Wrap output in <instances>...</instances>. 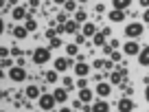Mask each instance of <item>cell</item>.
<instances>
[{
    "mask_svg": "<svg viewBox=\"0 0 149 112\" xmlns=\"http://www.w3.org/2000/svg\"><path fill=\"white\" fill-rule=\"evenodd\" d=\"M37 103H40V110H46V112H51L53 108H55L57 99H55V94H53V92H42V97L37 99Z\"/></svg>",
    "mask_w": 149,
    "mask_h": 112,
    "instance_id": "1",
    "label": "cell"
},
{
    "mask_svg": "<svg viewBox=\"0 0 149 112\" xmlns=\"http://www.w3.org/2000/svg\"><path fill=\"white\" fill-rule=\"evenodd\" d=\"M31 60L35 62L37 66H42V64H46V62L51 60V48H44V46L35 48V51H33V55H31Z\"/></svg>",
    "mask_w": 149,
    "mask_h": 112,
    "instance_id": "2",
    "label": "cell"
},
{
    "mask_svg": "<svg viewBox=\"0 0 149 112\" xmlns=\"http://www.w3.org/2000/svg\"><path fill=\"white\" fill-rule=\"evenodd\" d=\"M143 31H145V24H143V22H130V24L125 27V35L132 37V40L140 37V35H143Z\"/></svg>",
    "mask_w": 149,
    "mask_h": 112,
    "instance_id": "3",
    "label": "cell"
},
{
    "mask_svg": "<svg viewBox=\"0 0 149 112\" xmlns=\"http://www.w3.org/2000/svg\"><path fill=\"white\" fill-rule=\"evenodd\" d=\"M29 75L26 70H24V66H13V68H9V79L13 81V84H20V81H24Z\"/></svg>",
    "mask_w": 149,
    "mask_h": 112,
    "instance_id": "4",
    "label": "cell"
},
{
    "mask_svg": "<svg viewBox=\"0 0 149 112\" xmlns=\"http://www.w3.org/2000/svg\"><path fill=\"white\" fill-rule=\"evenodd\" d=\"M140 51H143V48H140V46H138V42H134V40H130V42L123 46V53H125V55H130V57L138 55Z\"/></svg>",
    "mask_w": 149,
    "mask_h": 112,
    "instance_id": "5",
    "label": "cell"
},
{
    "mask_svg": "<svg viewBox=\"0 0 149 112\" xmlns=\"http://www.w3.org/2000/svg\"><path fill=\"white\" fill-rule=\"evenodd\" d=\"M116 106H118V112H134V110H136V103H134V101H132V99H130V97H125V99H121V101H118V103H116Z\"/></svg>",
    "mask_w": 149,
    "mask_h": 112,
    "instance_id": "6",
    "label": "cell"
},
{
    "mask_svg": "<svg viewBox=\"0 0 149 112\" xmlns=\"http://www.w3.org/2000/svg\"><path fill=\"white\" fill-rule=\"evenodd\" d=\"M70 66H72V62H70L68 57H57V60H55V70H57V73H66Z\"/></svg>",
    "mask_w": 149,
    "mask_h": 112,
    "instance_id": "7",
    "label": "cell"
},
{
    "mask_svg": "<svg viewBox=\"0 0 149 112\" xmlns=\"http://www.w3.org/2000/svg\"><path fill=\"white\" fill-rule=\"evenodd\" d=\"M24 94H26L29 99H40L42 97V88H37V86H26V88H24Z\"/></svg>",
    "mask_w": 149,
    "mask_h": 112,
    "instance_id": "8",
    "label": "cell"
},
{
    "mask_svg": "<svg viewBox=\"0 0 149 112\" xmlns=\"http://www.w3.org/2000/svg\"><path fill=\"white\" fill-rule=\"evenodd\" d=\"M110 92H112L110 84H103V81H99V86H97V94H99V99H105V97H110Z\"/></svg>",
    "mask_w": 149,
    "mask_h": 112,
    "instance_id": "9",
    "label": "cell"
},
{
    "mask_svg": "<svg viewBox=\"0 0 149 112\" xmlns=\"http://www.w3.org/2000/svg\"><path fill=\"white\" fill-rule=\"evenodd\" d=\"M88 73H90V66L86 64V62H77V64H74V75H79V77H86Z\"/></svg>",
    "mask_w": 149,
    "mask_h": 112,
    "instance_id": "10",
    "label": "cell"
},
{
    "mask_svg": "<svg viewBox=\"0 0 149 112\" xmlns=\"http://www.w3.org/2000/svg\"><path fill=\"white\" fill-rule=\"evenodd\" d=\"M138 64L140 66H149V46H145L143 51L138 53Z\"/></svg>",
    "mask_w": 149,
    "mask_h": 112,
    "instance_id": "11",
    "label": "cell"
},
{
    "mask_svg": "<svg viewBox=\"0 0 149 112\" xmlns=\"http://www.w3.org/2000/svg\"><path fill=\"white\" fill-rule=\"evenodd\" d=\"M11 33H13L18 40H24V37L29 35V29L26 27H13V29H11Z\"/></svg>",
    "mask_w": 149,
    "mask_h": 112,
    "instance_id": "12",
    "label": "cell"
},
{
    "mask_svg": "<svg viewBox=\"0 0 149 112\" xmlns=\"http://www.w3.org/2000/svg\"><path fill=\"white\" fill-rule=\"evenodd\" d=\"M92 112H110V103H107V101H101V99H99V101L92 106Z\"/></svg>",
    "mask_w": 149,
    "mask_h": 112,
    "instance_id": "13",
    "label": "cell"
},
{
    "mask_svg": "<svg viewBox=\"0 0 149 112\" xmlns=\"http://www.w3.org/2000/svg\"><path fill=\"white\" fill-rule=\"evenodd\" d=\"M53 94H55L57 103H66V99H68V92H66V88H57V90H53Z\"/></svg>",
    "mask_w": 149,
    "mask_h": 112,
    "instance_id": "14",
    "label": "cell"
},
{
    "mask_svg": "<svg viewBox=\"0 0 149 112\" xmlns=\"http://www.w3.org/2000/svg\"><path fill=\"white\" fill-rule=\"evenodd\" d=\"M92 97H94V92H92V90H88V88H81L79 99H81L84 103H90V101H92Z\"/></svg>",
    "mask_w": 149,
    "mask_h": 112,
    "instance_id": "15",
    "label": "cell"
},
{
    "mask_svg": "<svg viewBox=\"0 0 149 112\" xmlns=\"http://www.w3.org/2000/svg\"><path fill=\"white\" fill-rule=\"evenodd\" d=\"M84 35L86 37H94V35H97V27H94L92 22H86L84 24Z\"/></svg>",
    "mask_w": 149,
    "mask_h": 112,
    "instance_id": "16",
    "label": "cell"
},
{
    "mask_svg": "<svg viewBox=\"0 0 149 112\" xmlns=\"http://www.w3.org/2000/svg\"><path fill=\"white\" fill-rule=\"evenodd\" d=\"M26 9L24 7H13V20H26Z\"/></svg>",
    "mask_w": 149,
    "mask_h": 112,
    "instance_id": "17",
    "label": "cell"
},
{
    "mask_svg": "<svg viewBox=\"0 0 149 112\" xmlns=\"http://www.w3.org/2000/svg\"><path fill=\"white\" fill-rule=\"evenodd\" d=\"M112 5H114V9H118V11H125L127 7L132 5V0H112Z\"/></svg>",
    "mask_w": 149,
    "mask_h": 112,
    "instance_id": "18",
    "label": "cell"
},
{
    "mask_svg": "<svg viewBox=\"0 0 149 112\" xmlns=\"http://www.w3.org/2000/svg\"><path fill=\"white\" fill-rule=\"evenodd\" d=\"M110 20H112V22H123V20H125V11L114 9V11L110 13Z\"/></svg>",
    "mask_w": 149,
    "mask_h": 112,
    "instance_id": "19",
    "label": "cell"
},
{
    "mask_svg": "<svg viewBox=\"0 0 149 112\" xmlns=\"http://www.w3.org/2000/svg\"><path fill=\"white\" fill-rule=\"evenodd\" d=\"M79 31V22L77 20H68L66 22V33H77Z\"/></svg>",
    "mask_w": 149,
    "mask_h": 112,
    "instance_id": "20",
    "label": "cell"
},
{
    "mask_svg": "<svg viewBox=\"0 0 149 112\" xmlns=\"http://www.w3.org/2000/svg\"><path fill=\"white\" fill-rule=\"evenodd\" d=\"M57 75H59V73H57V70H48V73H44V79H46L48 84H55V81L59 79Z\"/></svg>",
    "mask_w": 149,
    "mask_h": 112,
    "instance_id": "21",
    "label": "cell"
},
{
    "mask_svg": "<svg viewBox=\"0 0 149 112\" xmlns=\"http://www.w3.org/2000/svg\"><path fill=\"white\" fill-rule=\"evenodd\" d=\"M86 18H88V13H86L84 9H77V11H74V20H77L79 24H84V22H86Z\"/></svg>",
    "mask_w": 149,
    "mask_h": 112,
    "instance_id": "22",
    "label": "cell"
},
{
    "mask_svg": "<svg viewBox=\"0 0 149 112\" xmlns=\"http://www.w3.org/2000/svg\"><path fill=\"white\" fill-rule=\"evenodd\" d=\"M24 27H26L29 31H35V29H37V22L31 18V13H29V15H26V20H24Z\"/></svg>",
    "mask_w": 149,
    "mask_h": 112,
    "instance_id": "23",
    "label": "cell"
},
{
    "mask_svg": "<svg viewBox=\"0 0 149 112\" xmlns=\"http://www.w3.org/2000/svg\"><path fill=\"white\" fill-rule=\"evenodd\" d=\"M94 46H105V35H103V33H97V35H94Z\"/></svg>",
    "mask_w": 149,
    "mask_h": 112,
    "instance_id": "24",
    "label": "cell"
},
{
    "mask_svg": "<svg viewBox=\"0 0 149 112\" xmlns=\"http://www.w3.org/2000/svg\"><path fill=\"white\" fill-rule=\"evenodd\" d=\"M77 5H79V2H77V0H66V11H77Z\"/></svg>",
    "mask_w": 149,
    "mask_h": 112,
    "instance_id": "25",
    "label": "cell"
},
{
    "mask_svg": "<svg viewBox=\"0 0 149 112\" xmlns=\"http://www.w3.org/2000/svg\"><path fill=\"white\" fill-rule=\"evenodd\" d=\"M110 81H112V84H121V81H123V75L118 73V70H116V73H112L110 75Z\"/></svg>",
    "mask_w": 149,
    "mask_h": 112,
    "instance_id": "26",
    "label": "cell"
},
{
    "mask_svg": "<svg viewBox=\"0 0 149 112\" xmlns=\"http://www.w3.org/2000/svg\"><path fill=\"white\" fill-rule=\"evenodd\" d=\"M66 53L77 57V53H79V46H77V44H68V46H66Z\"/></svg>",
    "mask_w": 149,
    "mask_h": 112,
    "instance_id": "27",
    "label": "cell"
},
{
    "mask_svg": "<svg viewBox=\"0 0 149 112\" xmlns=\"http://www.w3.org/2000/svg\"><path fill=\"white\" fill-rule=\"evenodd\" d=\"M64 88H66V90L74 88V81H72V77H68V75H66V77H64Z\"/></svg>",
    "mask_w": 149,
    "mask_h": 112,
    "instance_id": "28",
    "label": "cell"
},
{
    "mask_svg": "<svg viewBox=\"0 0 149 112\" xmlns=\"http://www.w3.org/2000/svg\"><path fill=\"white\" fill-rule=\"evenodd\" d=\"M57 46H61V40H59V35L51 40V46H48V48H57Z\"/></svg>",
    "mask_w": 149,
    "mask_h": 112,
    "instance_id": "29",
    "label": "cell"
},
{
    "mask_svg": "<svg viewBox=\"0 0 149 112\" xmlns=\"http://www.w3.org/2000/svg\"><path fill=\"white\" fill-rule=\"evenodd\" d=\"M59 33H57V29H46V37L48 40H53V37H57Z\"/></svg>",
    "mask_w": 149,
    "mask_h": 112,
    "instance_id": "30",
    "label": "cell"
},
{
    "mask_svg": "<svg viewBox=\"0 0 149 112\" xmlns=\"http://www.w3.org/2000/svg\"><path fill=\"white\" fill-rule=\"evenodd\" d=\"M2 68H13V62H11L9 57H5V60H2Z\"/></svg>",
    "mask_w": 149,
    "mask_h": 112,
    "instance_id": "31",
    "label": "cell"
},
{
    "mask_svg": "<svg viewBox=\"0 0 149 112\" xmlns=\"http://www.w3.org/2000/svg\"><path fill=\"white\" fill-rule=\"evenodd\" d=\"M77 86H79V90H81V88H86V86H88V81H86V77H81V79L77 81Z\"/></svg>",
    "mask_w": 149,
    "mask_h": 112,
    "instance_id": "32",
    "label": "cell"
},
{
    "mask_svg": "<svg viewBox=\"0 0 149 112\" xmlns=\"http://www.w3.org/2000/svg\"><path fill=\"white\" fill-rule=\"evenodd\" d=\"M7 55H9V48H5V46H2V48H0V57H2V60H5Z\"/></svg>",
    "mask_w": 149,
    "mask_h": 112,
    "instance_id": "33",
    "label": "cell"
},
{
    "mask_svg": "<svg viewBox=\"0 0 149 112\" xmlns=\"http://www.w3.org/2000/svg\"><path fill=\"white\" fill-rule=\"evenodd\" d=\"M110 57H112V62H118V57H121V53H116V51H112V55H110Z\"/></svg>",
    "mask_w": 149,
    "mask_h": 112,
    "instance_id": "34",
    "label": "cell"
},
{
    "mask_svg": "<svg viewBox=\"0 0 149 112\" xmlns=\"http://www.w3.org/2000/svg\"><path fill=\"white\" fill-rule=\"evenodd\" d=\"M11 55H18V57H20V55H22V51H20L18 46H13V48H11Z\"/></svg>",
    "mask_w": 149,
    "mask_h": 112,
    "instance_id": "35",
    "label": "cell"
},
{
    "mask_svg": "<svg viewBox=\"0 0 149 112\" xmlns=\"http://www.w3.org/2000/svg\"><path fill=\"white\" fill-rule=\"evenodd\" d=\"M103 64H105V62H101V60H94V64H92V66H94V68H103Z\"/></svg>",
    "mask_w": 149,
    "mask_h": 112,
    "instance_id": "36",
    "label": "cell"
},
{
    "mask_svg": "<svg viewBox=\"0 0 149 112\" xmlns=\"http://www.w3.org/2000/svg\"><path fill=\"white\" fill-rule=\"evenodd\" d=\"M143 20L149 24V9H145V13H143Z\"/></svg>",
    "mask_w": 149,
    "mask_h": 112,
    "instance_id": "37",
    "label": "cell"
},
{
    "mask_svg": "<svg viewBox=\"0 0 149 112\" xmlns=\"http://www.w3.org/2000/svg\"><path fill=\"white\" fill-rule=\"evenodd\" d=\"M81 103H84V101H81V99H77V101L72 103V108H77V110H79V108H81Z\"/></svg>",
    "mask_w": 149,
    "mask_h": 112,
    "instance_id": "38",
    "label": "cell"
},
{
    "mask_svg": "<svg viewBox=\"0 0 149 112\" xmlns=\"http://www.w3.org/2000/svg\"><path fill=\"white\" fill-rule=\"evenodd\" d=\"M103 11H105V7H103L101 2H99V5H97V13H103Z\"/></svg>",
    "mask_w": 149,
    "mask_h": 112,
    "instance_id": "39",
    "label": "cell"
},
{
    "mask_svg": "<svg viewBox=\"0 0 149 112\" xmlns=\"http://www.w3.org/2000/svg\"><path fill=\"white\" fill-rule=\"evenodd\" d=\"M138 2H140L143 7H145V9H149V0H138Z\"/></svg>",
    "mask_w": 149,
    "mask_h": 112,
    "instance_id": "40",
    "label": "cell"
},
{
    "mask_svg": "<svg viewBox=\"0 0 149 112\" xmlns=\"http://www.w3.org/2000/svg\"><path fill=\"white\" fill-rule=\"evenodd\" d=\"M145 99H147V103H149V84H147V88H145Z\"/></svg>",
    "mask_w": 149,
    "mask_h": 112,
    "instance_id": "41",
    "label": "cell"
},
{
    "mask_svg": "<svg viewBox=\"0 0 149 112\" xmlns=\"http://www.w3.org/2000/svg\"><path fill=\"white\" fill-rule=\"evenodd\" d=\"M29 5H31V7H37V5H40V0H29Z\"/></svg>",
    "mask_w": 149,
    "mask_h": 112,
    "instance_id": "42",
    "label": "cell"
},
{
    "mask_svg": "<svg viewBox=\"0 0 149 112\" xmlns=\"http://www.w3.org/2000/svg\"><path fill=\"white\" fill-rule=\"evenodd\" d=\"M7 5H18V0H7Z\"/></svg>",
    "mask_w": 149,
    "mask_h": 112,
    "instance_id": "43",
    "label": "cell"
},
{
    "mask_svg": "<svg viewBox=\"0 0 149 112\" xmlns=\"http://www.w3.org/2000/svg\"><path fill=\"white\" fill-rule=\"evenodd\" d=\"M55 2L57 5H66V0H55Z\"/></svg>",
    "mask_w": 149,
    "mask_h": 112,
    "instance_id": "44",
    "label": "cell"
},
{
    "mask_svg": "<svg viewBox=\"0 0 149 112\" xmlns=\"http://www.w3.org/2000/svg\"><path fill=\"white\" fill-rule=\"evenodd\" d=\"M57 112H70V110H68V108H61V110H57Z\"/></svg>",
    "mask_w": 149,
    "mask_h": 112,
    "instance_id": "45",
    "label": "cell"
},
{
    "mask_svg": "<svg viewBox=\"0 0 149 112\" xmlns=\"http://www.w3.org/2000/svg\"><path fill=\"white\" fill-rule=\"evenodd\" d=\"M77 2H79V5H81V2H88V0H77Z\"/></svg>",
    "mask_w": 149,
    "mask_h": 112,
    "instance_id": "46",
    "label": "cell"
},
{
    "mask_svg": "<svg viewBox=\"0 0 149 112\" xmlns=\"http://www.w3.org/2000/svg\"><path fill=\"white\" fill-rule=\"evenodd\" d=\"M0 112H5V110H0Z\"/></svg>",
    "mask_w": 149,
    "mask_h": 112,
    "instance_id": "47",
    "label": "cell"
},
{
    "mask_svg": "<svg viewBox=\"0 0 149 112\" xmlns=\"http://www.w3.org/2000/svg\"><path fill=\"white\" fill-rule=\"evenodd\" d=\"M147 112H149V110H147Z\"/></svg>",
    "mask_w": 149,
    "mask_h": 112,
    "instance_id": "48",
    "label": "cell"
}]
</instances>
